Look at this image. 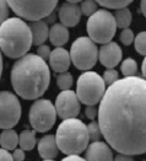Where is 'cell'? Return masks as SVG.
<instances>
[{"mask_svg":"<svg viewBox=\"0 0 146 161\" xmlns=\"http://www.w3.org/2000/svg\"><path fill=\"white\" fill-rule=\"evenodd\" d=\"M62 161H86L85 159L80 158L79 155H68L67 158H64Z\"/></svg>","mask_w":146,"mask_h":161,"instance_id":"36","label":"cell"},{"mask_svg":"<svg viewBox=\"0 0 146 161\" xmlns=\"http://www.w3.org/2000/svg\"><path fill=\"white\" fill-rule=\"evenodd\" d=\"M32 44L30 25L21 17H9L0 25V51L8 58L19 59L26 55Z\"/></svg>","mask_w":146,"mask_h":161,"instance_id":"3","label":"cell"},{"mask_svg":"<svg viewBox=\"0 0 146 161\" xmlns=\"http://www.w3.org/2000/svg\"><path fill=\"white\" fill-rule=\"evenodd\" d=\"M80 9H81L82 15L90 17L93 13L97 11V3H96V0H82Z\"/></svg>","mask_w":146,"mask_h":161,"instance_id":"26","label":"cell"},{"mask_svg":"<svg viewBox=\"0 0 146 161\" xmlns=\"http://www.w3.org/2000/svg\"><path fill=\"white\" fill-rule=\"evenodd\" d=\"M37 140H36V134L33 130H24L21 134L19 135V144L22 150H32L35 148Z\"/></svg>","mask_w":146,"mask_h":161,"instance_id":"21","label":"cell"},{"mask_svg":"<svg viewBox=\"0 0 146 161\" xmlns=\"http://www.w3.org/2000/svg\"><path fill=\"white\" fill-rule=\"evenodd\" d=\"M19 17L28 21L43 20L55 9L58 0H6Z\"/></svg>","mask_w":146,"mask_h":161,"instance_id":"7","label":"cell"},{"mask_svg":"<svg viewBox=\"0 0 146 161\" xmlns=\"http://www.w3.org/2000/svg\"><path fill=\"white\" fill-rule=\"evenodd\" d=\"M30 28L32 33V42L36 46L44 44V42L49 37V28H48V25L46 24V21L43 20L32 21L30 24Z\"/></svg>","mask_w":146,"mask_h":161,"instance_id":"17","label":"cell"},{"mask_svg":"<svg viewBox=\"0 0 146 161\" xmlns=\"http://www.w3.org/2000/svg\"><path fill=\"white\" fill-rule=\"evenodd\" d=\"M1 74H3V55H1V51H0V79H1Z\"/></svg>","mask_w":146,"mask_h":161,"instance_id":"39","label":"cell"},{"mask_svg":"<svg viewBox=\"0 0 146 161\" xmlns=\"http://www.w3.org/2000/svg\"><path fill=\"white\" fill-rule=\"evenodd\" d=\"M70 58L74 67L79 70L92 69L98 59V48L90 37H79L71 44Z\"/></svg>","mask_w":146,"mask_h":161,"instance_id":"8","label":"cell"},{"mask_svg":"<svg viewBox=\"0 0 146 161\" xmlns=\"http://www.w3.org/2000/svg\"><path fill=\"white\" fill-rule=\"evenodd\" d=\"M106 92V82L103 78L95 71H85L78 79L76 95L80 102L86 106H96L101 102Z\"/></svg>","mask_w":146,"mask_h":161,"instance_id":"6","label":"cell"},{"mask_svg":"<svg viewBox=\"0 0 146 161\" xmlns=\"http://www.w3.org/2000/svg\"><path fill=\"white\" fill-rule=\"evenodd\" d=\"M9 13H10V6L6 0H0V25L9 19Z\"/></svg>","mask_w":146,"mask_h":161,"instance_id":"30","label":"cell"},{"mask_svg":"<svg viewBox=\"0 0 146 161\" xmlns=\"http://www.w3.org/2000/svg\"><path fill=\"white\" fill-rule=\"evenodd\" d=\"M57 144L65 155H80L89 147L90 136L87 125L78 118L63 119L57 129Z\"/></svg>","mask_w":146,"mask_h":161,"instance_id":"4","label":"cell"},{"mask_svg":"<svg viewBox=\"0 0 146 161\" xmlns=\"http://www.w3.org/2000/svg\"><path fill=\"white\" fill-rule=\"evenodd\" d=\"M81 9L78 4L64 3L59 9V20L67 27H75L81 20Z\"/></svg>","mask_w":146,"mask_h":161,"instance_id":"14","label":"cell"},{"mask_svg":"<svg viewBox=\"0 0 146 161\" xmlns=\"http://www.w3.org/2000/svg\"><path fill=\"white\" fill-rule=\"evenodd\" d=\"M85 114L89 119H95L96 116H98V109L95 107V106H87L85 109Z\"/></svg>","mask_w":146,"mask_h":161,"instance_id":"32","label":"cell"},{"mask_svg":"<svg viewBox=\"0 0 146 161\" xmlns=\"http://www.w3.org/2000/svg\"><path fill=\"white\" fill-rule=\"evenodd\" d=\"M140 8H141V13L144 14V16L146 17V0L140 1Z\"/></svg>","mask_w":146,"mask_h":161,"instance_id":"37","label":"cell"},{"mask_svg":"<svg viewBox=\"0 0 146 161\" xmlns=\"http://www.w3.org/2000/svg\"><path fill=\"white\" fill-rule=\"evenodd\" d=\"M21 118V103L10 91L0 92V129H11Z\"/></svg>","mask_w":146,"mask_h":161,"instance_id":"10","label":"cell"},{"mask_svg":"<svg viewBox=\"0 0 146 161\" xmlns=\"http://www.w3.org/2000/svg\"><path fill=\"white\" fill-rule=\"evenodd\" d=\"M51 48L48 47V46H46V44H41L40 47H38V49H37V55L41 57L42 59H49V55H51Z\"/></svg>","mask_w":146,"mask_h":161,"instance_id":"31","label":"cell"},{"mask_svg":"<svg viewBox=\"0 0 146 161\" xmlns=\"http://www.w3.org/2000/svg\"><path fill=\"white\" fill-rule=\"evenodd\" d=\"M49 65L57 73H65L71 64V58H70V52L62 47H57L54 51L51 52L49 55Z\"/></svg>","mask_w":146,"mask_h":161,"instance_id":"15","label":"cell"},{"mask_svg":"<svg viewBox=\"0 0 146 161\" xmlns=\"http://www.w3.org/2000/svg\"><path fill=\"white\" fill-rule=\"evenodd\" d=\"M30 123L36 132L44 133L52 129L57 121V109L55 106L49 101L40 98L33 102L30 108Z\"/></svg>","mask_w":146,"mask_h":161,"instance_id":"9","label":"cell"},{"mask_svg":"<svg viewBox=\"0 0 146 161\" xmlns=\"http://www.w3.org/2000/svg\"><path fill=\"white\" fill-rule=\"evenodd\" d=\"M113 161H134L133 158L130 156V155H125V154H118L116 158H114V160Z\"/></svg>","mask_w":146,"mask_h":161,"instance_id":"35","label":"cell"},{"mask_svg":"<svg viewBox=\"0 0 146 161\" xmlns=\"http://www.w3.org/2000/svg\"><path fill=\"white\" fill-rule=\"evenodd\" d=\"M19 144V135L11 129H4V132L0 134V145L5 150H15Z\"/></svg>","mask_w":146,"mask_h":161,"instance_id":"19","label":"cell"},{"mask_svg":"<svg viewBox=\"0 0 146 161\" xmlns=\"http://www.w3.org/2000/svg\"><path fill=\"white\" fill-rule=\"evenodd\" d=\"M51 81L49 67L36 54H26L15 62L11 69V85L25 100H37L47 91Z\"/></svg>","mask_w":146,"mask_h":161,"instance_id":"2","label":"cell"},{"mask_svg":"<svg viewBox=\"0 0 146 161\" xmlns=\"http://www.w3.org/2000/svg\"><path fill=\"white\" fill-rule=\"evenodd\" d=\"M43 161H54V160H43Z\"/></svg>","mask_w":146,"mask_h":161,"instance_id":"41","label":"cell"},{"mask_svg":"<svg viewBox=\"0 0 146 161\" xmlns=\"http://www.w3.org/2000/svg\"><path fill=\"white\" fill-rule=\"evenodd\" d=\"M87 33L95 43L106 44L113 40L117 30V24L113 14L106 9L97 10L87 21Z\"/></svg>","mask_w":146,"mask_h":161,"instance_id":"5","label":"cell"},{"mask_svg":"<svg viewBox=\"0 0 146 161\" xmlns=\"http://www.w3.org/2000/svg\"><path fill=\"white\" fill-rule=\"evenodd\" d=\"M55 109H57V114L62 119L76 118L79 116L80 109H81L80 100L76 92H74L71 90L62 91L57 96Z\"/></svg>","mask_w":146,"mask_h":161,"instance_id":"11","label":"cell"},{"mask_svg":"<svg viewBox=\"0 0 146 161\" xmlns=\"http://www.w3.org/2000/svg\"><path fill=\"white\" fill-rule=\"evenodd\" d=\"M86 161H113V154L111 147L103 142H92L85 154Z\"/></svg>","mask_w":146,"mask_h":161,"instance_id":"13","label":"cell"},{"mask_svg":"<svg viewBox=\"0 0 146 161\" xmlns=\"http://www.w3.org/2000/svg\"><path fill=\"white\" fill-rule=\"evenodd\" d=\"M87 130H89V136H90V140L92 142H98L102 132H101V128H100V124L98 122H91L89 125H87Z\"/></svg>","mask_w":146,"mask_h":161,"instance_id":"27","label":"cell"},{"mask_svg":"<svg viewBox=\"0 0 146 161\" xmlns=\"http://www.w3.org/2000/svg\"><path fill=\"white\" fill-rule=\"evenodd\" d=\"M134 0H96L97 4L102 5L107 9H120V8H127L129 4H132Z\"/></svg>","mask_w":146,"mask_h":161,"instance_id":"23","label":"cell"},{"mask_svg":"<svg viewBox=\"0 0 146 161\" xmlns=\"http://www.w3.org/2000/svg\"><path fill=\"white\" fill-rule=\"evenodd\" d=\"M0 161H14L13 155L9 153V150L0 149Z\"/></svg>","mask_w":146,"mask_h":161,"instance_id":"34","label":"cell"},{"mask_svg":"<svg viewBox=\"0 0 146 161\" xmlns=\"http://www.w3.org/2000/svg\"><path fill=\"white\" fill-rule=\"evenodd\" d=\"M113 16H114L117 27H119L122 30L128 28L132 24V13H130V10L128 8L117 9L113 14Z\"/></svg>","mask_w":146,"mask_h":161,"instance_id":"20","label":"cell"},{"mask_svg":"<svg viewBox=\"0 0 146 161\" xmlns=\"http://www.w3.org/2000/svg\"><path fill=\"white\" fill-rule=\"evenodd\" d=\"M98 124L119 154L146 153V79L130 76L109 85L100 102Z\"/></svg>","mask_w":146,"mask_h":161,"instance_id":"1","label":"cell"},{"mask_svg":"<svg viewBox=\"0 0 146 161\" xmlns=\"http://www.w3.org/2000/svg\"><path fill=\"white\" fill-rule=\"evenodd\" d=\"M68 3H73V4H78L80 1H82V0H67Z\"/></svg>","mask_w":146,"mask_h":161,"instance_id":"40","label":"cell"},{"mask_svg":"<svg viewBox=\"0 0 146 161\" xmlns=\"http://www.w3.org/2000/svg\"><path fill=\"white\" fill-rule=\"evenodd\" d=\"M120 42L124 46H130L134 42V32L129 27L122 30V32H120Z\"/></svg>","mask_w":146,"mask_h":161,"instance_id":"28","label":"cell"},{"mask_svg":"<svg viewBox=\"0 0 146 161\" xmlns=\"http://www.w3.org/2000/svg\"><path fill=\"white\" fill-rule=\"evenodd\" d=\"M103 80L109 86V85L114 84L117 80H119V74L114 69H107L105 71V74H103Z\"/></svg>","mask_w":146,"mask_h":161,"instance_id":"29","label":"cell"},{"mask_svg":"<svg viewBox=\"0 0 146 161\" xmlns=\"http://www.w3.org/2000/svg\"><path fill=\"white\" fill-rule=\"evenodd\" d=\"M14 161H24L25 160V151L22 149H15L13 154Z\"/></svg>","mask_w":146,"mask_h":161,"instance_id":"33","label":"cell"},{"mask_svg":"<svg viewBox=\"0 0 146 161\" xmlns=\"http://www.w3.org/2000/svg\"><path fill=\"white\" fill-rule=\"evenodd\" d=\"M134 46L138 53L141 55H146V31L140 32L134 38Z\"/></svg>","mask_w":146,"mask_h":161,"instance_id":"25","label":"cell"},{"mask_svg":"<svg viewBox=\"0 0 146 161\" xmlns=\"http://www.w3.org/2000/svg\"><path fill=\"white\" fill-rule=\"evenodd\" d=\"M57 85L62 91L70 90V87L73 86V76L70 73H60L59 76L57 78Z\"/></svg>","mask_w":146,"mask_h":161,"instance_id":"24","label":"cell"},{"mask_svg":"<svg viewBox=\"0 0 146 161\" xmlns=\"http://www.w3.org/2000/svg\"><path fill=\"white\" fill-rule=\"evenodd\" d=\"M49 41L52 44L57 47H62L67 44L69 41V31L68 27L64 26L63 24H54L53 26L49 28Z\"/></svg>","mask_w":146,"mask_h":161,"instance_id":"18","label":"cell"},{"mask_svg":"<svg viewBox=\"0 0 146 161\" xmlns=\"http://www.w3.org/2000/svg\"><path fill=\"white\" fill-rule=\"evenodd\" d=\"M38 153L43 160H53L58 156L59 148L54 135H44L38 143Z\"/></svg>","mask_w":146,"mask_h":161,"instance_id":"16","label":"cell"},{"mask_svg":"<svg viewBox=\"0 0 146 161\" xmlns=\"http://www.w3.org/2000/svg\"><path fill=\"white\" fill-rule=\"evenodd\" d=\"M141 71H143V75H144V79H146V57L143 62V65H141Z\"/></svg>","mask_w":146,"mask_h":161,"instance_id":"38","label":"cell"},{"mask_svg":"<svg viewBox=\"0 0 146 161\" xmlns=\"http://www.w3.org/2000/svg\"><path fill=\"white\" fill-rule=\"evenodd\" d=\"M120 70L123 73V75L125 78H130V76H136L138 73V64L133 58H127L122 65H120Z\"/></svg>","mask_w":146,"mask_h":161,"instance_id":"22","label":"cell"},{"mask_svg":"<svg viewBox=\"0 0 146 161\" xmlns=\"http://www.w3.org/2000/svg\"><path fill=\"white\" fill-rule=\"evenodd\" d=\"M98 59L107 69H113L122 60V49L116 42H108L98 51Z\"/></svg>","mask_w":146,"mask_h":161,"instance_id":"12","label":"cell"}]
</instances>
